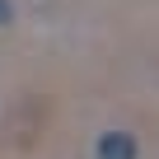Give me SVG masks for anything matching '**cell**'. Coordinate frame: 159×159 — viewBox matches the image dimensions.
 <instances>
[{
    "instance_id": "6da1fadb",
    "label": "cell",
    "mask_w": 159,
    "mask_h": 159,
    "mask_svg": "<svg viewBox=\"0 0 159 159\" xmlns=\"http://www.w3.org/2000/svg\"><path fill=\"white\" fill-rule=\"evenodd\" d=\"M94 159H140V140L131 136V131H103L98 140H94Z\"/></svg>"
},
{
    "instance_id": "7a4b0ae2",
    "label": "cell",
    "mask_w": 159,
    "mask_h": 159,
    "mask_svg": "<svg viewBox=\"0 0 159 159\" xmlns=\"http://www.w3.org/2000/svg\"><path fill=\"white\" fill-rule=\"evenodd\" d=\"M10 19H14V5H10V0H0V28H5Z\"/></svg>"
}]
</instances>
